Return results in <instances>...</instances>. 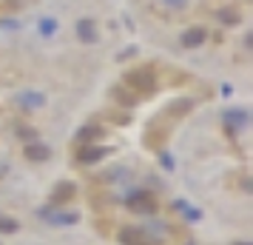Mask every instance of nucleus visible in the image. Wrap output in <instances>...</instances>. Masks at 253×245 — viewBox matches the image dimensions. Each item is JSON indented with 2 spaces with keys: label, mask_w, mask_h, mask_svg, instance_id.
Instances as JSON below:
<instances>
[{
  "label": "nucleus",
  "mask_w": 253,
  "mask_h": 245,
  "mask_svg": "<svg viewBox=\"0 0 253 245\" xmlns=\"http://www.w3.org/2000/svg\"><path fill=\"white\" fill-rule=\"evenodd\" d=\"M74 197V186L71 183H60L57 191H54V202H66V199Z\"/></svg>",
  "instance_id": "nucleus-8"
},
{
  "label": "nucleus",
  "mask_w": 253,
  "mask_h": 245,
  "mask_svg": "<svg viewBox=\"0 0 253 245\" xmlns=\"http://www.w3.org/2000/svg\"><path fill=\"white\" fill-rule=\"evenodd\" d=\"M162 3H165L168 9H185V6H188V0H162Z\"/></svg>",
  "instance_id": "nucleus-12"
},
{
  "label": "nucleus",
  "mask_w": 253,
  "mask_h": 245,
  "mask_svg": "<svg viewBox=\"0 0 253 245\" xmlns=\"http://www.w3.org/2000/svg\"><path fill=\"white\" fill-rule=\"evenodd\" d=\"M100 157H103V148H83L80 151L83 163H91V160H100Z\"/></svg>",
  "instance_id": "nucleus-10"
},
{
  "label": "nucleus",
  "mask_w": 253,
  "mask_h": 245,
  "mask_svg": "<svg viewBox=\"0 0 253 245\" xmlns=\"http://www.w3.org/2000/svg\"><path fill=\"white\" fill-rule=\"evenodd\" d=\"M77 37H80L83 43H94L97 40V26H94V20L83 17L80 23H77Z\"/></svg>",
  "instance_id": "nucleus-3"
},
{
  "label": "nucleus",
  "mask_w": 253,
  "mask_h": 245,
  "mask_svg": "<svg viewBox=\"0 0 253 245\" xmlns=\"http://www.w3.org/2000/svg\"><path fill=\"white\" fill-rule=\"evenodd\" d=\"M57 17H40V23H37V32H40V37H54L57 35Z\"/></svg>",
  "instance_id": "nucleus-6"
},
{
  "label": "nucleus",
  "mask_w": 253,
  "mask_h": 245,
  "mask_svg": "<svg viewBox=\"0 0 253 245\" xmlns=\"http://www.w3.org/2000/svg\"><path fill=\"white\" fill-rule=\"evenodd\" d=\"M26 154H29V160H46L48 157V148L46 146H26Z\"/></svg>",
  "instance_id": "nucleus-9"
},
{
  "label": "nucleus",
  "mask_w": 253,
  "mask_h": 245,
  "mask_svg": "<svg viewBox=\"0 0 253 245\" xmlns=\"http://www.w3.org/2000/svg\"><path fill=\"white\" fill-rule=\"evenodd\" d=\"M128 205H131V211H142V214H151V211L157 208V202H154V197L151 194H134V197L128 199Z\"/></svg>",
  "instance_id": "nucleus-1"
},
{
  "label": "nucleus",
  "mask_w": 253,
  "mask_h": 245,
  "mask_svg": "<svg viewBox=\"0 0 253 245\" xmlns=\"http://www.w3.org/2000/svg\"><path fill=\"white\" fill-rule=\"evenodd\" d=\"M128 83H137V86L142 83V89H151V86H154L148 71H131V74H128ZM137 86H134V89H137Z\"/></svg>",
  "instance_id": "nucleus-7"
},
{
  "label": "nucleus",
  "mask_w": 253,
  "mask_h": 245,
  "mask_svg": "<svg viewBox=\"0 0 253 245\" xmlns=\"http://www.w3.org/2000/svg\"><path fill=\"white\" fill-rule=\"evenodd\" d=\"M120 243L123 245H151L148 240L139 231H134V228H123V231H120Z\"/></svg>",
  "instance_id": "nucleus-5"
},
{
  "label": "nucleus",
  "mask_w": 253,
  "mask_h": 245,
  "mask_svg": "<svg viewBox=\"0 0 253 245\" xmlns=\"http://www.w3.org/2000/svg\"><path fill=\"white\" fill-rule=\"evenodd\" d=\"M43 103H46V97L40 92H23L20 97H17V105H23V108H43Z\"/></svg>",
  "instance_id": "nucleus-2"
},
{
  "label": "nucleus",
  "mask_w": 253,
  "mask_h": 245,
  "mask_svg": "<svg viewBox=\"0 0 253 245\" xmlns=\"http://www.w3.org/2000/svg\"><path fill=\"white\" fill-rule=\"evenodd\" d=\"M236 245H248V243H236Z\"/></svg>",
  "instance_id": "nucleus-13"
},
{
  "label": "nucleus",
  "mask_w": 253,
  "mask_h": 245,
  "mask_svg": "<svg viewBox=\"0 0 253 245\" xmlns=\"http://www.w3.org/2000/svg\"><path fill=\"white\" fill-rule=\"evenodd\" d=\"M202 40H208V32L202 26H194V29H188L182 35V46H199Z\"/></svg>",
  "instance_id": "nucleus-4"
},
{
  "label": "nucleus",
  "mask_w": 253,
  "mask_h": 245,
  "mask_svg": "<svg viewBox=\"0 0 253 245\" xmlns=\"http://www.w3.org/2000/svg\"><path fill=\"white\" fill-rule=\"evenodd\" d=\"M0 231H6V234L17 231V222L14 220H3V217H0Z\"/></svg>",
  "instance_id": "nucleus-11"
}]
</instances>
